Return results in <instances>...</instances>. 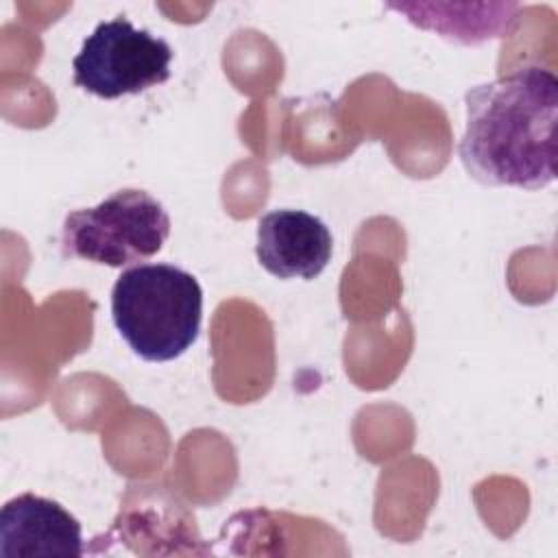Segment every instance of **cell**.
<instances>
[{
    "label": "cell",
    "mask_w": 558,
    "mask_h": 558,
    "mask_svg": "<svg viewBox=\"0 0 558 558\" xmlns=\"http://www.w3.org/2000/svg\"><path fill=\"white\" fill-rule=\"evenodd\" d=\"M458 157L482 185L543 190L556 181L558 78L523 65L464 94Z\"/></svg>",
    "instance_id": "1"
},
{
    "label": "cell",
    "mask_w": 558,
    "mask_h": 558,
    "mask_svg": "<svg viewBox=\"0 0 558 558\" xmlns=\"http://www.w3.org/2000/svg\"><path fill=\"white\" fill-rule=\"evenodd\" d=\"M111 320L120 338L144 362H172L198 338L203 290L174 264H137L111 288Z\"/></svg>",
    "instance_id": "2"
},
{
    "label": "cell",
    "mask_w": 558,
    "mask_h": 558,
    "mask_svg": "<svg viewBox=\"0 0 558 558\" xmlns=\"http://www.w3.org/2000/svg\"><path fill=\"white\" fill-rule=\"evenodd\" d=\"M170 235L166 207L146 190L124 187L94 207L70 211L61 246L68 257L122 268L157 255Z\"/></svg>",
    "instance_id": "3"
},
{
    "label": "cell",
    "mask_w": 558,
    "mask_h": 558,
    "mask_svg": "<svg viewBox=\"0 0 558 558\" xmlns=\"http://www.w3.org/2000/svg\"><path fill=\"white\" fill-rule=\"evenodd\" d=\"M170 61L168 41L118 15L85 37L72 59V83L96 98L116 100L166 83Z\"/></svg>",
    "instance_id": "4"
},
{
    "label": "cell",
    "mask_w": 558,
    "mask_h": 558,
    "mask_svg": "<svg viewBox=\"0 0 558 558\" xmlns=\"http://www.w3.org/2000/svg\"><path fill=\"white\" fill-rule=\"evenodd\" d=\"M83 530L59 501L22 493L0 512V558H78Z\"/></svg>",
    "instance_id": "5"
},
{
    "label": "cell",
    "mask_w": 558,
    "mask_h": 558,
    "mask_svg": "<svg viewBox=\"0 0 558 558\" xmlns=\"http://www.w3.org/2000/svg\"><path fill=\"white\" fill-rule=\"evenodd\" d=\"M333 238L329 227L303 209H275L259 218L255 255L277 279H314L329 264Z\"/></svg>",
    "instance_id": "6"
},
{
    "label": "cell",
    "mask_w": 558,
    "mask_h": 558,
    "mask_svg": "<svg viewBox=\"0 0 558 558\" xmlns=\"http://www.w3.org/2000/svg\"><path fill=\"white\" fill-rule=\"evenodd\" d=\"M410 24L423 31H432L447 41L462 46H477L488 39H499L508 35L517 22L519 4H434V2H401L386 4Z\"/></svg>",
    "instance_id": "7"
}]
</instances>
